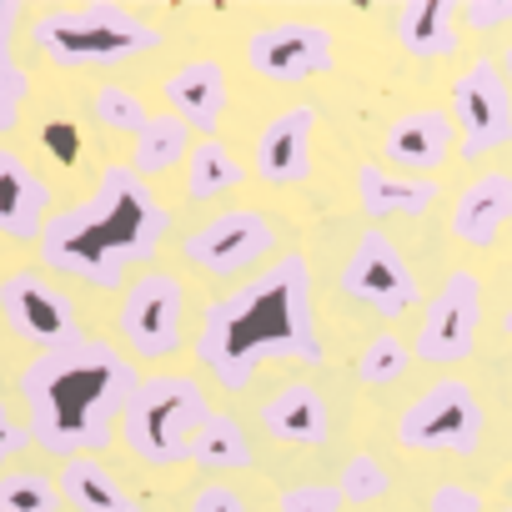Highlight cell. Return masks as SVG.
<instances>
[{
    "instance_id": "8d00e7d4",
    "label": "cell",
    "mask_w": 512,
    "mask_h": 512,
    "mask_svg": "<svg viewBox=\"0 0 512 512\" xmlns=\"http://www.w3.org/2000/svg\"><path fill=\"white\" fill-rule=\"evenodd\" d=\"M502 332H507V337H512V307H507V317H502Z\"/></svg>"
},
{
    "instance_id": "f1b7e54d",
    "label": "cell",
    "mask_w": 512,
    "mask_h": 512,
    "mask_svg": "<svg viewBox=\"0 0 512 512\" xmlns=\"http://www.w3.org/2000/svg\"><path fill=\"white\" fill-rule=\"evenodd\" d=\"M91 111H96V121H101V126L126 131L131 141H136V136H141V126L151 121L146 101H141L136 91H126V86H101V91H96V101H91Z\"/></svg>"
},
{
    "instance_id": "7a4b0ae2",
    "label": "cell",
    "mask_w": 512,
    "mask_h": 512,
    "mask_svg": "<svg viewBox=\"0 0 512 512\" xmlns=\"http://www.w3.org/2000/svg\"><path fill=\"white\" fill-rule=\"evenodd\" d=\"M171 231V211L156 201L146 176L131 166H101L86 201L56 211L41 231V262L61 277L91 287H121V277L161 251Z\"/></svg>"
},
{
    "instance_id": "6da1fadb",
    "label": "cell",
    "mask_w": 512,
    "mask_h": 512,
    "mask_svg": "<svg viewBox=\"0 0 512 512\" xmlns=\"http://www.w3.org/2000/svg\"><path fill=\"white\" fill-rule=\"evenodd\" d=\"M196 357L226 392H241L267 357L317 367L322 337H317V312H312V262L307 256L287 251L272 267L256 272L246 287L211 302L196 327Z\"/></svg>"
},
{
    "instance_id": "603a6c76",
    "label": "cell",
    "mask_w": 512,
    "mask_h": 512,
    "mask_svg": "<svg viewBox=\"0 0 512 512\" xmlns=\"http://www.w3.org/2000/svg\"><path fill=\"white\" fill-rule=\"evenodd\" d=\"M191 156V126L176 116V111H161L141 126V136L131 141V171L136 176H156V171H171V166H186Z\"/></svg>"
},
{
    "instance_id": "e575fe53",
    "label": "cell",
    "mask_w": 512,
    "mask_h": 512,
    "mask_svg": "<svg viewBox=\"0 0 512 512\" xmlns=\"http://www.w3.org/2000/svg\"><path fill=\"white\" fill-rule=\"evenodd\" d=\"M191 512H246V502H241L226 482H206V487L191 497Z\"/></svg>"
},
{
    "instance_id": "8992f818",
    "label": "cell",
    "mask_w": 512,
    "mask_h": 512,
    "mask_svg": "<svg viewBox=\"0 0 512 512\" xmlns=\"http://www.w3.org/2000/svg\"><path fill=\"white\" fill-rule=\"evenodd\" d=\"M397 442L412 452H452L472 457L482 442V402L462 377H442L422 387L397 417Z\"/></svg>"
},
{
    "instance_id": "8fae6325",
    "label": "cell",
    "mask_w": 512,
    "mask_h": 512,
    "mask_svg": "<svg viewBox=\"0 0 512 512\" xmlns=\"http://www.w3.org/2000/svg\"><path fill=\"white\" fill-rule=\"evenodd\" d=\"M246 66L262 81H312V76H332L337 66V41L327 26L312 21H272L262 31H251L246 41Z\"/></svg>"
},
{
    "instance_id": "2e32d148",
    "label": "cell",
    "mask_w": 512,
    "mask_h": 512,
    "mask_svg": "<svg viewBox=\"0 0 512 512\" xmlns=\"http://www.w3.org/2000/svg\"><path fill=\"white\" fill-rule=\"evenodd\" d=\"M452 146H457V121H452L447 111H407V116H397V121L387 126V136H382V156H387L402 176H412V171H437V166L452 156Z\"/></svg>"
},
{
    "instance_id": "5bb4252c",
    "label": "cell",
    "mask_w": 512,
    "mask_h": 512,
    "mask_svg": "<svg viewBox=\"0 0 512 512\" xmlns=\"http://www.w3.org/2000/svg\"><path fill=\"white\" fill-rule=\"evenodd\" d=\"M312 136H317V106L297 101L277 111L256 136V176L267 186H302L312 176Z\"/></svg>"
},
{
    "instance_id": "83f0119b",
    "label": "cell",
    "mask_w": 512,
    "mask_h": 512,
    "mask_svg": "<svg viewBox=\"0 0 512 512\" xmlns=\"http://www.w3.org/2000/svg\"><path fill=\"white\" fill-rule=\"evenodd\" d=\"M337 487H342V497L347 502H382L387 492H392V472L382 467V457H372V452H352L347 462H342V472H337Z\"/></svg>"
},
{
    "instance_id": "5b68a950",
    "label": "cell",
    "mask_w": 512,
    "mask_h": 512,
    "mask_svg": "<svg viewBox=\"0 0 512 512\" xmlns=\"http://www.w3.org/2000/svg\"><path fill=\"white\" fill-rule=\"evenodd\" d=\"M211 417L206 392L191 377H141V387L126 402V447L146 467H176L191 462V437Z\"/></svg>"
},
{
    "instance_id": "ba28073f",
    "label": "cell",
    "mask_w": 512,
    "mask_h": 512,
    "mask_svg": "<svg viewBox=\"0 0 512 512\" xmlns=\"http://www.w3.org/2000/svg\"><path fill=\"white\" fill-rule=\"evenodd\" d=\"M181 327H186V287L171 272H146L126 287L116 307V332L136 357L161 362L181 352Z\"/></svg>"
},
{
    "instance_id": "ac0fdd59",
    "label": "cell",
    "mask_w": 512,
    "mask_h": 512,
    "mask_svg": "<svg viewBox=\"0 0 512 512\" xmlns=\"http://www.w3.org/2000/svg\"><path fill=\"white\" fill-rule=\"evenodd\" d=\"M507 221H512V176L487 171V176H477V181L462 186V196H457V206H452V236H457L462 246L487 251V246L502 236Z\"/></svg>"
},
{
    "instance_id": "44dd1931",
    "label": "cell",
    "mask_w": 512,
    "mask_h": 512,
    "mask_svg": "<svg viewBox=\"0 0 512 512\" xmlns=\"http://www.w3.org/2000/svg\"><path fill=\"white\" fill-rule=\"evenodd\" d=\"M262 427L277 437V442H297V447H312L327 437L332 417H327V402L317 387L307 382H287L282 392H272V402H262Z\"/></svg>"
},
{
    "instance_id": "4dcf8cb0",
    "label": "cell",
    "mask_w": 512,
    "mask_h": 512,
    "mask_svg": "<svg viewBox=\"0 0 512 512\" xmlns=\"http://www.w3.org/2000/svg\"><path fill=\"white\" fill-rule=\"evenodd\" d=\"M342 487L337 482H297L277 497V512H342Z\"/></svg>"
},
{
    "instance_id": "7402d4cb",
    "label": "cell",
    "mask_w": 512,
    "mask_h": 512,
    "mask_svg": "<svg viewBox=\"0 0 512 512\" xmlns=\"http://www.w3.org/2000/svg\"><path fill=\"white\" fill-rule=\"evenodd\" d=\"M56 482H61L66 507H76V512H146L141 497H131L101 457H71Z\"/></svg>"
},
{
    "instance_id": "f546056e",
    "label": "cell",
    "mask_w": 512,
    "mask_h": 512,
    "mask_svg": "<svg viewBox=\"0 0 512 512\" xmlns=\"http://www.w3.org/2000/svg\"><path fill=\"white\" fill-rule=\"evenodd\" d=\"M402 372H407V347H402L392 332L372 337V342L362 347V357H357V382H367V387H387V382H397Z\"/></svg>"
},
{
    "instance_id": "484cf974",
    "label": "cell",
    "mask_w": 512,
    "mask_h": 512,
    "mask_svg": "<svg viewBox=\"0 0 512 512\" xmlns=\"http://www.w3.org/2000/svg\"><path fill=\"white\" fill-rule=\"evenodd\" d=\"M236 181H241V161L231 156L226 141L206 136V141L191 146V156H186V196H191V201H216V196L231 191Z\"/></svg>"
},
{
    "instance_id": "4fadbf2b",
    "label": "cell",
    "mask_w": 512,
    "mask_h": 512,
    "mask_svg": "<svg viewBox=\"0 0 512 512\" xmlns=\"http://www.w3.org/2000/svg\"><path fill=\"white\" fill-rule=\"evenodd\" d=\"M477 327H482V282H477V272H452L422 307L417 357L422 362H462L477 347Z\"/></svg>"
},
{
    "instance_id": "1f68e13d",
    "label": "cell",
    "mask_w": 512,
    "mask_h": 512,
    "mask_svg": "<svg viewBox=\"0 0 512 512\" xmlns=\"http://www.w3.org/2000/svg\"><path fill=\"white\" fill-rule=\"evenodd\" d=\"M427 512H482V492L467 482H437L427 492Z\"/></svg>"
},
{
    "instance_id": "74e56055",
    "label": "cell",
    "mask_w": 512,
    "mask_h": 512,
    "mask_svg": "<svg viewBox=\"0 0 512 512\" xmlns=\"http://www.w3.org/2000/svg\"><path fill=\"white\" fill-rule=\"evenodd\" d=\"M502 512H512V502H507V507H502Z\"/></svg>"
},
{
    "instance_id": "e0dca14e",
    "label": "cell",
    "mask_w": 512,
    "mask_h": 512,
    "mask_svg": "<svg viewBox=\"0 0 512 512\" xmlns=\"http://www.w3.org/2000/svg\"><path fill=\"white\" fill-rule=\"evenodd\" d=\"M392 36L412 61H442L462 46V6L457 0H407L392 16Z\"/></svg>"
},
{
    "instance_id": "ffe728a7",
    "label": "cell",
    "mask_w": 512,
    "mask_h": 512,
    "mask_svg": "<svg viewBox=\"0 0 512 512\" xmlns=\"http://www.w3.org/2000/svg\"><path fill=\"white\" fill-rule=\"evenodd\" d=\"M437 201V181L427 176H402L377 161L357 166V206L367 221H392V216H422Z\"/></svg>"
},
{
    "instance_id": "30bf717a",
    "label": "cell",
    "mask_w": 512,
    "mask_h": 512,
    "mask_svg": "<svg viewBox=\"0 0 512 512\" xmlns=\"http://www.w3.org/2000/svg\"><path fill=\"white\" fill-rule=\"evenodd\" d=\"M452 121H457V151L467 161L512 141V86L497 61L482 56L452 81Z\"/></svg>"
},
{
    "instance_id": "3957f363",
    "label": "cell",
    "mask_w": 512,
    "mask_h": 512,
    "mask_svg": "<svg viewBox=\"0 0 512 512\" xmlns=\"http://www.w3.org/2000/svg\"><path fill=\"white\" fill-rule=\"evenodd\" d=\"M141 387L136 367L101 337H81L71 347L41 352L21 372V402L31 442L56 457H96L116 422L126 417L131 392Z\"/></svg>"
},
{
    "instance_id": "4316f807",
    "label": "cell",
    "mask_w": 512,
    "mask_h": 512,
    "mask_svg": "<svg viewBox=\"0 0 512 512\" xmlns=\"http://www.w3.org/2000/svg\"><path fill=\"white\" fill-rule=\"evenodd\" d=\"M61 482L46 472H6L0 477V512H61Z\"/></svg>"
},
{
    "instance_id": "836d02e7",
    "label": "cell",
    "mask_w": 512,
    "mask_h": 512,
    "mask_svg": "<svg viewBox=\"0 0 512 512\" xmlns=\"http://www.w3.org/2000/svg\"><path fill=\"white\" fill-rule=\"evenodd\" d=\"M26 447H31V427L6 407V397H0V477H6V462H16Z\"/></svg>"
},
{
    "instance_id": "9c48e42d",
    "label": "cell",
    "mask_w": 512,
    "mask_h": 512,
    "mask_svg": "<svg viewBox=\"0 0 512 512\" xmlns=\"http://www.w3.org/2000/svg\"><path fill=\"white\" fill-rule=\"evenodd\" d=\"M181 251H186V262L206 277H241L251 267H262L277 251V226L251 206H231V211L211 216L206 226H196L181 241Z\"/></svg>"
},
{
    "instance_id": "d590c367",
    "label": "cell",
    "mask_w": 512,
    "mask_h": 512,
    "mask_svg": "<svg viewBox=\"0 0 512 512\" xmlns=\"http://www.w3.org/2000/svg\"><path fill=\"white\" fill-rule=\"evenodd\" d=\"M497 66H502V76H507V86H512V46L502 51V61H497Z\"/></svg>"
},
{
    "instance_id": "277c9868",
    "label": "cell",
    "mask_w": 512,
    "mask_h": 512,
    "mask_svg": "<svg viewBox=\"0 0 512 512\" xmlns=\"http://www.w3.org/2000/svg\"><path fill=\"white\" fill-rule=\"evenodd\" d=\"M31 46L56 66H121L151 56L161 46V31L116 0H86V6L46 11L31 26Z\"/></svg>"
},
{
    "instance_id": "9a60e30c",
    "label": "cell",
    "mask_w": 512,
    "mask_h": 512,
    "mask_svg": "<svg viewBox=\"0 0 512 512\" xmlns=\"http://www.w3.org/2000/svg\"><path fill=\"white\" fill-rule=\"evenodd\" d=\"M46 206H51V186L46 176L11 146H0V236L16 241H41L46 231Z\"/></svg>"
},
{
    "instance_id": "cb8c5ba5",
    "label": "cell",
    "mask_w": 512,
    "mask_h": 512,
    "mask_svg": "<svg viewBox=\"0 0 512 512\" xmlns=\"http://www.w3.org/2000/svg\"><path fill=\"white\" fill-rule=\"evenodd\" d=\"M191 462L206 472H236V467H251V442L226 412H211L191 437Z\"/></svg>"
},
{
    "instance_id": "d4e9b609",
    "label": "cell",
    "mask_w": 512,
    "mask_h": 512,
    "mask_svg": "<svg viewBox=\"0 0 512 512\" xmlns=\"http://www.w3.org/2000/svg\"><path fill=\"white\" fill-rule=\"evenodd\" d=\"M26 6L21 0H0V131H11L26 106V66L16 61V26Z\"/></svg>"
},
{
    "instance_id": "d6a6232c",
    "label": "cell",
    "mask_w": 512,
    "mask_h": 512,
    "mask_svg": "<svg viewBox=\"0 0 512 512\" xmlns=\"http://www.w3.org/2000/svg\"><path fill=\"white\" fill-rule=\"evenodd\" d=\"M462 26L467 31H502V26H512V0H467L462 6Z\"/></svg>"
},
{
    "instance_id": "d6986e66",
    "label": "cell",
    "mask_w": 512,
    "mask_h": 512,
    "mask_svg": "<svg viewBox=\"0 0 512 512\" xmlns=\"http://www.w3.org/2000/svg\"><path fill=\"white\" fill-rule=\"evenodd\" d=\"M166 106L191 131H201V141H206L221 126V116H226V71L216 61H186V66H176L171 81H166Z\"/></svg>"
},
{
    "instance_id": "7c38bea8",
    "label": "cell",
    "mask_w": 512,
    "mask_h": 512,
    "mask_svg": "<svg viewBox=\"0 0 512 512\" xmlns=\"http://www.w3.org/2000/svg\"><path fill=\"white\" fill-rule=\"evenodd\" d=\"M0 317L11 322V332L41 352L71 347L81 342V322L76 307L61 287H51L41 272H11L0 277Z\"/></svg>"
},
{
    "instance_id": "52a82bcc",
    "label": "cell",
    "mask_w": 512,
    "mask_h": 512,
    "mask_svg": "<svg viewBox=\"0 0 512 512\" xmlns=\"http://www.w3.org/2000/svg\"><path fill=\"white\" fill-rule=\"evenodd\" d=\"M342 292L362 307H372L377 317H407L422 302L417 272L407 267V256L397 251V241L387 231H362L357 246L342 262Z\"/></svg>"
}]
</instances>
